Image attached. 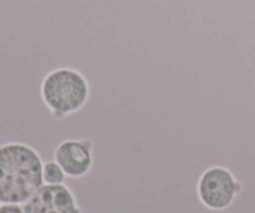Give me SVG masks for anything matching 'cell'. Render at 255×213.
I'll return each instance as SVG.
<instances>
[{
	"mask_svg": "<svg viewBox=\"0 0 255 213\" xmlns=\"http://www.w3.org/2000/svg\"><path fill=\"white\" fill-rule=\"evenodd\" d=\"M42 167L39 155L26 145L0 147V202H26L42 186Z\"/></svg>",
	"mask_w": 255,
	"mask_h": 213,
	"instance_id": "1",
	"label": "cell"
},
{
	"mask_svg": "<svg viewBox=\"0 0 255 213\" xmlns=\"http://www.w3.org/2000/svg\"><path fill=\"white\" fill-rule=\"evenodd\" d=\"M41 96L50 111L59 119L75 114L89 101V80L70 67L52 70L42 80Z\"/></svg>",
	"mask_w": 255,
	"mask_h": 213,
	"instance_id": "2",
	"label": "cell"
},
{
	"mask_svg": "<svg viewBox=\"0 0 255 213\" xmlns=\"http://www.w3.org/2000/svg\"><path fill=\"white\" fill-rule=\"evenodd\" d=\"M241 186L233 175L223 167H212L202 175L198 185L201 201L212 210H224L231 206Z\"/></svg>",
	"mask_w": 255,
	"mask_h": 213,
	"instance_id": "3",
	"label": "cell"
},
{
	"mask_svg": "<svg viewBox=\"0 0 255 213\" xmlns=\"http://www.w3.org/2000/svg\"><path fill=\"white\" fill-rule=\"evenodd\" d=\"M26 213H81L71 191L59 185H42L22 205Z\"/></svg>",
	"mask_w": 255,
	"mask_h": 213,
	"instance_id": "4",
	"label": "cell"
},
{
	"mask_svg": "<svg viewBox=\"0 0 255 213\" xmlns=\"http://www.w3.org/2000/svg\"><path fill=\"white\" fill-rule=\"evenodd\" d=\"M91 149L89 140H67L57 146L55 160L67 176H84L92 165Z\"/></svg>",
	"mask_w": 255,
	"mask_h": 213,
	"instance_id": "5",
	"label": "cell"
},
{
	"mask_svg": "<svg viewBox=\"0 0 255 213\" xmlns=\"http://www.w3.org/2000/svg\"><path fill=\"white\" fill-rule=\"evenodd\" d=\"M42 177L47 185H59L64 182L65 172L57 162H47L42 167Z\"/></svg>",
	"mask_w": 255,
	"mask_h": 213,
	"instance_id": "6",
	"label": "cell"
},
{
	"mask_svg": "<svg viewBox=\"0 0 255 213\" xmlns=\"http://www.w3.org/2000/svg\"><path fill=\"white\" fill-rule=\"evenodd\" d=\"M0 213H26L24 207L15 204H4L0 207Z\"/></svg>",
	"mask_w": 255,
	"mask_h": 213,
	"instance_id": "7",
	"label": "cell"
}]
</instances>
